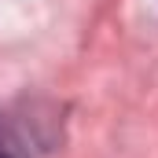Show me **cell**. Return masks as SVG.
<instances>
[{
    "label": "cell",
    "instance_id": "1",
    "mask_svg": "<svg viewBox=\"0 0 158 158\" xmlns=\"http://www.w3.org/2000/svg\"><path fill=\"white\" fill-rule=\"evenodd\" d=\"M0 158H19L11 147H7V140H4V129H0Z\"/></svg>",
    "mask_w": 158,
    "mask_h": 158
}]
</instances>
